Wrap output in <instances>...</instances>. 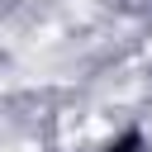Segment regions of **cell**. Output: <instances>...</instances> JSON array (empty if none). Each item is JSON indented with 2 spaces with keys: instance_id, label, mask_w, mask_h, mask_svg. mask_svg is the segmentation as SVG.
Returning <instances> with one entry per match:
<instances>
[{
  "instance_id": "cell-1",
  "label": "cell",
  "mask_w": 152,
  "mask_h": 152,
  "mask_svg": "<svg viewBox=\"0 0 152 152\" xmlns=\"http://www.w3.org/2000/svg\"><path fill=\"white\" fill-rule=\"evenodd\" d=\"M104 152H142V128H124L119 138H109Z\"/></svg>"
}]
</instances>
